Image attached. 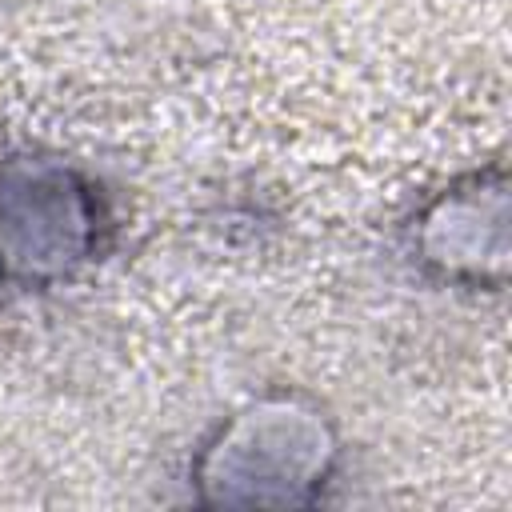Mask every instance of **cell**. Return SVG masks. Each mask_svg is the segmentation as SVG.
<instances>
[{"mask_svg":"<svg viewBox=\"0 0 512 512\" xmlns=\"http://www.w3.org/2000/svg\"><path fill=\"white\" fill-rule=\"evenodd\" d=\"M96 216L88 184L68 168H0V272L20 280L64 276L88 256Z\"/></svg>","mask_w":512,"mask_h":512,"instance_id":"cell-1","label":"cell"}]
</instances>
